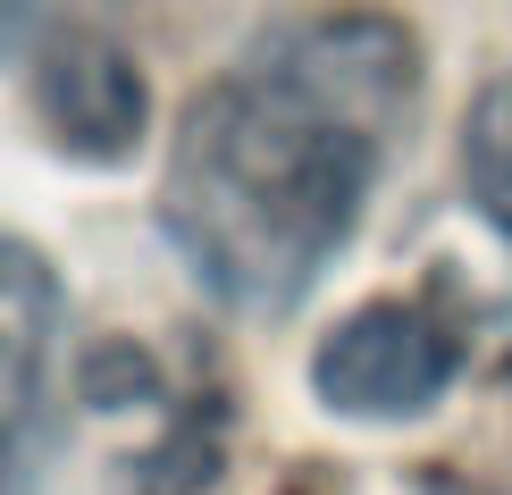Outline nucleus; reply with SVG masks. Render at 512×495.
<instances>
[{"instance_id":"nucleus-1","label":"nucleus","mask_w":512,"mask_h":495,"mask_svg":"<svg viewBox=\"0 0 512 495\" xmlns=\"http://www.w3.org/2000/svg\"><path fill=\"white\" fill-rule=\"evenodd\" d=\"M412 34L319 17L261 42L194 101L160 185V227L219 303L286 311L319 286L412 118Z\"/></svg>"},{"instance_id":"nucleus-2","label":"nucleus","mask_w":512,"mask_h":495,"mask_svg":"<svg viewBox=\"0 0 512 495\" xmlns=\"http://www.w3.org/2000/svg\"><path fill=\"white\" fill-rule=\"evenodd\" d=\"M462 370V336L445 328L429 303H370L353 311L345 328L319 344L311 361V386L328 412H353V420H412L454 386Z\"/></svg>"},{"instance_id":"nucleus-3","label":"nucleus","mask_w":512,"mask_h":495,"mask_svg":"<svg viewBox=\"0 0 512 495\" xmlns=\"http://www.w3.org/2000/svg\"><path fill=\"white\" fill-rule=\"evenodd\" d=\"M42 126H51L68 152L84 160H118L126 143L143 135V76L135 59L118 51V42H59L51 59H42Z\"/></svg>"},{"instance_id":"nucleus-4","label":"nucleus","mask_w":512,"mask_h":495,"mask_svg":"<svg viewBox=\"0 0 512 495\" xmlns=\"http://www.w3.org/2000/svg\"><path fill=\"white\" fill-rule=\"evenodd\" d=\"M51 344H59V277L34 244L0 235V428L34 412L42 378H51Z\"/></svg>"},{"instance_id":"nucleus-5","label":"nucleus","mask_w":512,"mask_h":495,"mask_svg":"<svg viewBox=\"0 0 512 495\" xmlns=\"http://www.w3.org/2000/svg\"><path fill=\"white\" fill-rule=\"evenodd\" d=\"M462 177H471V202L487 210V227L512 235V68L479 93L471 126H462Z\"/></svg>"},{"instance_id":"nucleus-6","label":"nucleus","mask_w":512,"mask_h":495,"mask_svg":"<svg viewBox=\"0 0 512 495\" xmlns=\"http://www.w3.org/2000/svg\"><path fill=\"white\" fill-rule=\"evenodd\" d=\"M34 17H42V0H0V51H9V42L26 34Z\"/></svg>"}]
</instances>
